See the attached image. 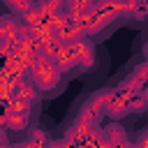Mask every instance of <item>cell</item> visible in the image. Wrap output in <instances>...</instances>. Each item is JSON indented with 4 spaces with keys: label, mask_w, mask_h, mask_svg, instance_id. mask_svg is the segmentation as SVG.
I'll return each mask as SVG.
<instances>
[{
    "label": "cell",
    "mask_w": 148,
    "mask_h": 148,
    "mask_svg": "<svg viewBox=\"0 0 148 148\" xmlns=\"http://www.w3.org/2000/svg\"><path fill=\"white\" fill-rule=\"evenodd\" d=\"M32 79L42 90H49L58 83V67L49 58H37L32 62Z\"/></svg>",
    "instance_id": "cell-1"
}]
</instances>
